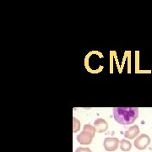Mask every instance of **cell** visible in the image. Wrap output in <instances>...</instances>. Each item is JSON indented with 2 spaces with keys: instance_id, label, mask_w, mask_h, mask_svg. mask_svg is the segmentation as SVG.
Returning a JSON list of instances; mask_svg holds the SVG:
<instances>
[{
  "instance_id": "5b68a950",
  "label": "cell",
  "mask_w": 152,
  "mask_h": 152,
  "mask_svg": "<svg viewBox=\"0 0 152 152\" xmlns=\"http://www.w3.org/2000/svg\"><path fill=\"white\" fill-rule=\"evenodd\" d=\"M128 132H129V133L131 132V133H132L129 138H134V136L136 135V134H137V133L139 132V129H138V126H137V125H135V126H133V127H131L130 129L128 130Z\"/></svg>"
},
{
  "instance_id": "7a4b0ae2",
  "label": "cell",
  "mask_w": 152,
  "mask_h": 152,
  "mask_svg": "<svg viewBox=\"0 0 152 152\" xmlns=\"http://www.w3.org/2000/svg\"><path fill=\"white\" fill-rule=\"evenodd\" d=\"M118 140L117 138H107L104 142V146L107 151H113L118 148Z\"/></svg>"
},
{
  "instance_id": "3957f363",
  "label": "cell",
  "mask_w": 152,
  "mask_h": 152,
  "mask_svg": "<svg viewBox=\"0 0 152 152\" xmlns=\"http://www.w3.org/2000/svg\"><path fill=\"white\" fill-rule=\"evenodd\" d=\"M94 126H95V129H96L97 132H104L107 129V124L102 118L96 120L95 123H94Z\"/></svg>"
},
{
  "instance_id": "52a82bcc",
  "label": "cell",
  "mask_w": 152,
  "mask_h": 152,
  "mask_svg": "<svg viewBox=\"0 0 152 152\" xmlns=\"http://www.w3.org/2000/svg\"><path fill=\"white\" fill-rule=\"evenodd\" d=\"M76 152H91V151L90 150H88V149H78L77 151H76Z\"/></svg>"
},
{
  "instance_id": "277c9868",
  "label": "cell",
  "mask_w": 152,
  "mask_h": 152,
  "mask_svg": "<svg viewBox=\"0 0 152 152\" xmlns=\"http://www.w3.org/2000/svg\"><path fill=\"white\" fill-rule=\"evenodd\" d=\"M121 150H123V151H129L131 148V144L129 141H127V140H122L121 141Z\"/></svg>"
},
{
  "instance_id": "6da1fadb",
  "label": "cell",
  "mask_w": 152,
  "mask_h": 152,
  "mask_svg": "<svg viewBox=\"0 0 152 152\" xmlns=\"http://www.w3.org/2000/svg\"><path fill=\"white\" fill-rule=\"evenodd\" d=\"M113 112L116 122L124 125L132 124L139 116L137 107H115Z\"/></svg>"
},
{
  "instance_id": "8992f818",
  "label": "cell",
  "mask_w": 152,
  "mask_h": 152,
  "mask_svg": "<svg viewBox=\"0 0 152 152\" xmlns=\"http://www.w3.org/2000/svg\"><path fill=\"white\" fill-rule=\"evenodd\" d=\"M73 120H74V128L75 127V129H74V132H76V131L79 130V129H78L76 126H78V127L80 126V122L78 121V119H76L75 118H73ZM79 128H80V127H79Z\"/></svg>"
}]
</instances>
